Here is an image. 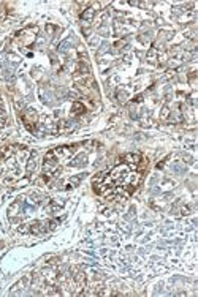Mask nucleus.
<instances>
[{
  "label": "nucleus",
  "mask_w": 198,
  "mask_h": 297,
  "mask_svg": "<svg viewBox=\"0 0 198 297\" xmlns=\"http://www.w3.org/2000/svg\"><path fill=\"white\" fill-rule=\"evenodd\" d=\"M71 111H73L75 115H78V114H81L82 111H84V106H82L81 103H75V104H73V109H71Z\"/></svg>",
  "instance_id": "obj_2"
},
{
  "label": "nucleus",
  "mask_w": 198,
  "mask_h": 297,
  "mask_svg": "<svg viewBox=\"0 0 198 297\" xmlns=\"http://www.w3.org/2000/svg\"><path fill=\"white\" fill-rule=\"evenodd\" d=\"M141 161H143V158L138 153H127V155H124V158H122V163H125L130 167H133V169L138 165H141Z\"/></svg>",
  "instance_id": "obj_1"
}]
</instances>
